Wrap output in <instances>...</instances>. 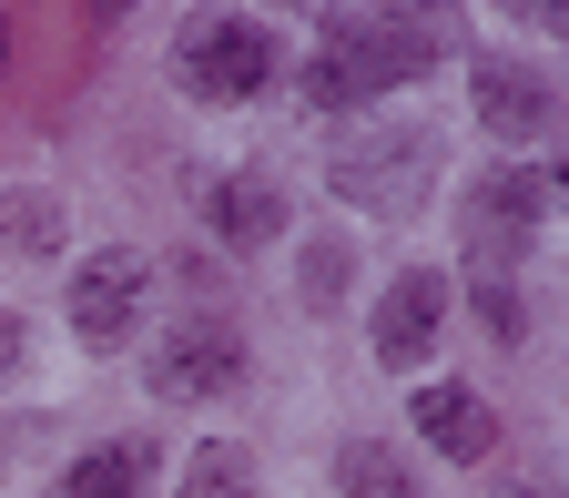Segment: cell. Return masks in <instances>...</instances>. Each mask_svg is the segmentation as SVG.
<instances>
[{
  "label": "cell",
  "instance_id": "obj_1",
  "mask_svg": "<svg viewBox=\"0 0 569 498\" xmlns=\"http://www.w3.org/2000/svg\"><path fill=\"white\" fill-rule=\"evenodd\" d=\"M274 82V31L264 21H234V11H213L183 31V92L193 102H254Z\"/></svg>",
  "mask_w": 569,
  "mask_h": 498
},
{
  "label": "cell",
  "instance_id": "obj_2",
  "mask_svg": "<svg viewBox=\"0 0 569 498\" xmlns=\"http://www.w3.org/2000/svg\"><path fill=\"white\" fill-rule=\"evenodd\" d=\"M427 173H438V142H427V132H367V142L336 153V193L377 203V213H407L427 193Z\"/></svg>",
  "mask_w": 569,
  "mask_h": 498
},
{
  "label": "cell",
  "instance_id": "obj_3",
  "mask_svg": "<svg viewBox=\"0 0 569 498\" xmlns=\"http://www.w3.org/2000/svg\"><path fill=\"white\" fill-rule=\"evenodd\" d=\"M539 213H549V173H488L468 193V265L478 275H509L519 245L539 235Z\"/></svg>",
  "mask_w": 569,
  "mask_h": 498
},
{
  "label": "cell",
  "instance_id": "obj_4",
  "mask_svg": "<svg viewBox=\"0 0 569 498\" xmlns=\"http://www.w3.org/2000/svg\"><path fill=\"white\" fill-rule=\"evenodd\" d=\"M326 51H346L356 71H367V92H387V82H417V71L438 61V21H407V11H346V21H326Z\"/></svg>",
  "mask_w": 569,
  "mask_h": 498
},
{
  "label": "cell",
  "instance_id": "obj_5",
  "mask_svg": "<svg viewBox=\"0 0 569 498\" xmlns=\"http://www.w3.org/2000/svg\"><path fill=\"white\" fill-rule=\"evenodd\" d=\"M142 285H153V265H142L132 245L92 255L82 275H71V336H82V346H122L142 326Z\"/></svg>",
  "mask_w": 569,
  "mask_h": 498
},
{
  "label": "cell",
  "instance_id": "obj_6",
  "mask_svg": "<svg viewBox=\"0 0 569 498\" xmlns=\"http://www.w3.org/2000/svg\"><path fill=\"white\" fill-rule=\"evenodd\" d=\"M153 397H224L234 377H244V336L234 326H213V316H193V326H173L163 346H153Z\"/></svg>",
  "mask_w": 569,
  "mask_h": 498
},
{
  "label": "cell",
  "instance_id": "obj_7",
  "mask_svg": "<svg viewBox=\"0 0 569 498\" xmlns=\"http://www.w3.org/2000/svg\"><path fill=\"white\" fill-rule=\"evenodd\" d=\"M438 326H448V275H397L387 285V306H377V367H417L427 346H438Z\"/></svg>",
  "mask_w": 569,
  "mask_h": 498
},
{
  "label": "cell",
  "instance_id": "obj_8",
  "mask_svg": "<svg viewBox=\"0 0 569 498\" xmlns=\"http://www.w3.org/2000/svg\"><path fill=\"white\" fill-rule=\"evenodd\" d=\"M478 122L498 132V142H539L549 132V82L529 61H488L478 71Z\"/></svg>",
  "mask_w": 569,
  "mask_h": 498
},
{
  "label": "cell",
  "instance_id": "obj_9",
  "mask_svg": "<svg viewBox=\"0 0 569 498\" xmlns=\"http://www.w3.org/2000/svg\"><path fill=\"white\" fill-rule=\"evenodd\" d=\"M417 438L438 448V458H488L498 448V417L468 387H417Z\"/></svg>",
  "mask_w": 569,
  "mask_h": 498
},
{
  "label": "cell",
  "instance_id": "obj_10",
  "mask_svg": "<svg viewBox=\"0 0 569 498\" xmlns=\"http://www.w3.org/2000/svg\"><path fill=\"white\" fill-rule=\"evenodd\" d=\"M203 213H213V235H224V245H274L284 235V193L264 173H224Z\"/></svg>",
  "mask_w": 569,
  "mask_h": 498
},
{
  "label": "cell",
  "instance_id": "obj_11",
  "mask_svg": "<svg viewBox=\"0 0 569 498\" xmlns=\"http://www.w3.org/2000/svg\"><path fill=\"white\" fill-rule=\"evenodd\" d=\"M142 478H153V448H92L61 478V498H142Z\"/></svg>",
  "mask_w": 569,
  "mask_h": 498
},
{
  "label": "cell",
  "instance_id": "obj_12",
  "mask_svg": "<svg viewBox=\"0 0 569 498\" xmlns=\"http://www.w3.org/2000/svg\"><path fill=\"white\" fill-rule=\"evenodd\" d=\"M336 478H346V498H417V488H407V458L377 448V438H356V448L336 458Z\"/></svg>",
  "mask_w": 569,
  "mask_h": 498
},
{
  "label": "cell",
  "instance_id": "obj_13",
  "mask_svg": "<svg viewBox=\"0 0 569 498\" xmlns=\"http://www.w3.org/2000/svg\"><path fill=\"white\" fill-rule=\"evenodd\" d=\"M183 498H254V458H244L234 438L193 448V468H183Z\"/></svg>",
  "mask_w": 569,
  "mask_h": 498
},
{
  "label": "cell",
  "instance_id": "obj_14",
  "mask_svg": "<svg viewBox=\"0 0 569 498\" xmlns=\"http://www.w3.org/2000/svg\"><path fill=\"white\" fill-rule=\"evenodd\" d=\"M306 102L316 112H356V102H377V92H367V71H356L346 51H316L306 61Z\"/></svg>",
  "mask_w": 569,
  "mask_h": 498
},
{
  "label": "cell",
  "instance_id": "obj_15",
  "mask_svg": "<svg viewBox=\"0 0 569 498\" xmlns=\"http://www.w3.org/2000/svg\"><path fill=\"white\" fill-rule=\"evenodd\" d=\"M468 296H478V326H488L498 346H519V336H529V316H519V285H509V275H468Z\"/></svg>",
  "mask_w": 569,
  "mask_h": 498
},
{
  "label": "cell",
  "instance_id": "obj_16",
  "mask_svg": "<svg viewBox=\"0 0 569 498\" xmlns=\"http://www.w3.org/2000/svg\"><path fill=\"white\" fill-rule=\"evenodd\" d=\"M0 235H11L21 255H51V245H61V213H51L41 193H11V203H0Z\"/></svg>",
  "mask_w": 569,
  "mask_h": 498
},
{
  "label": "cell",
  "instance_id": "obj_17",
  "mask_svg": "<svg viewBox=\"0 0 569 498\" xmlns=\"http://www.w3.org/2000/svg\"><path fill=\"white\" fill-rule=\"evenodd\" d=\"M346 275H356L346 245H306V275H296V285H306V306H336V296H346Z\"/></svg>",
  "mask_w": 569,
  "mask_h": 498
},
{
  "label": "cell",
  "instance_id": "obj_18",
  "mask_svg": "<svg viewBox=\"0 0 569 498\" xmlns=\"http://www.w3.org/2000/svg\"><path fill=\"white\" fill-rule=\"evenodd\" d=\"M21 356H31V336H21V316H0V387L21 377Z\"/></svg>",
  "mask_w": 569,
  "mask_h": 498
},
{
  "label": "cell",
  "instance_id": "obj_19",
  "mask_svg": "<svg viewBox=\"0 0 569 498\" xmlns=\"http://www.w3.org/2000/svg\"><path fill=\"white\" fill-rule=\"evenodd\" d=\"M0 61H11V31H0Z\"/></svg>",
  "mask_w": 569,
  "mask_h": 498
}]
</instances>
